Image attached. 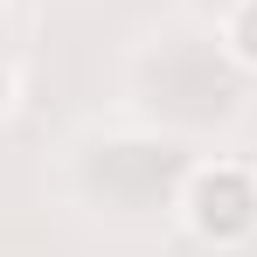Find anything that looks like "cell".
Listing matches in <instances>:
<instances>
[{
  "instance_id": "1",
  "label": "cell",
  "mask_w": 257,
  "mask_h": 257,
  "mask_svg": "<svg viewBox=\"0 0 257 257\" xmlns=\"http://www.w3.org/2000/svg\"><path fill=\"white\" fill-rule=\"evenodd\" d=\"M181 209H188V229H195L202 243L236 250V243H250V236H257V174L236 167V160L195 167L188 195H181Z\"/></svg>"
},
{
  "instance_id": "2",
  "label": "cell",
  "mask_w": 257,
  "mask_h": 257,
  "mask_svg": "<svg viewBox=\"0 0 257 257\" xmlns=\"http://www.w3.org/2000/svg\"><path fill=\"white\" fill-rule=\"evenodd\" d=\"M222 42L243 70H257V0H236V14L222 21Z\"/></svg>"
},
{
  "instance_id": "3",
  "label": "cell",
  "mask_w": 257,
  "mask_h": 257,
  "mask_svg": "<svg viewBox=\"0 0 257 257\" xmlns=\"http://www.w3.org/2000/svg\"><path fill=\"white\" fill-rule=\"evenodd\" d=\"M7 104H14V70L0 63V118H7Z\"/></svg>"
}]
</instances>
